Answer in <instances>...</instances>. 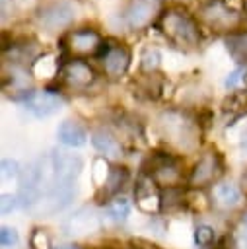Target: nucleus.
Here are the masks:
<instances>
[{
    "instance_id": "f257e3e1",
    "label": "nucleus",
    "mask_w": 247,
    "mask_h": 249,
    "mask_svg": "<svg viewBox=\"0 0 247 249\" xmlns=\"http://www.w3.org/2000/svg\"><path fill=\"white\" fill-rule=\"evenodd\" d=\"M161 33L179 47H194L200 41L196 19L183 8H169L159 18Z\"/></svg>"
},
{
    "instance_id": "f03ea898",
    "label": "nucleus",
    "mask_w": 247,
    "mask_h": 249,
    "mask_svg": "<svg viewBox=\"0 0 247 249\" xmlns=\"http://www.w3.org/2000/svg\"><path fill=\"white\" fill-rule=\"evenodd\" d=\"M142 169L148 177L154 179V183L163 187H175L181 181V163L167 152H152L146 158Z\"/></svg>"
},
{
    "instance_id": "7ed1b4c3",
    "label": "nucleus",
    "mask_w": 247,
    "mask_h": 249,
    "mask_svg": "<svg viewBox=\"0 0 247 249\" xmlns=\"http://www.w3.org/2000/svg\"><path fill=\"white\" fill-rule=\"evenodd\" d=\"M161 130L163 134L175 142L181 148H194L198 140V128L196 124L183 113L179 111H169L161 115Z\"/></svg>"
},
{
    "instance_id": "20e7f679",
    "label": "nucleus",
    "mask_w": 247,
    "mask_h": 249,
    "mask_svg": "<svg viewBox=\"0 0 247 249\" xmlns=\"http://www.w3.org/2000/svg\"><path fill=\"white\" fill-rule=\"evenodd\" d=\"M35 16H37V21L45 29L58 31V29L68 27L74 21L76 12H74V6L66 0H45L37 6Z\"/></svg>"
},
{
    "instance_id": "39448f33",
    "label": "nucleus",
    "mask_w": 247,
    "mask_h": 249,
    "mask_svg": "<svg viewBox=\"0 0 247 249\" xmlns=\"http://www.w3.org/2000/svg\"><path fill=\"white\" fill-rule=\"evenodd\" d=\"M222 173H224V160H222L220 152L210 150V152L202 154V158L191 169L189 185L191 187H206V185L214 183Z\"/></svg>"
},
{
    "instance_id": "423d86ee",
    "label": "nucleus",
    "mask_w": 247,
    "mask_h": 249,
    "mask_svg": "<svg viewBox=\"0 0 247 249\" xmlns=\"http://www.w3.org/2000/svg\"><path fill=\"white\" fill-rule=\"evenodd\" d=\"M64 45L72 54L86 56V54H99V51L103 47V41H101V35L95 29L82 27V29L70 31L64 39Z\"/></svg>"
},
{
    "instance_id": "0eeeda50",
    "label": "nucleus",
    "mask_w": 247,
    "mask_h": 249,
    "mask_svg": "<svg viewBox=\"0 0 247 249\" xmlns=\"http://www.w3.org/2000/svg\"><path fill=\"white\" fill-rule=\"evenodd\" d=\"M159 12V0H128L124 8V23L130 29L146 27Z\"/></svg>"
},
{
    "instance_id": "6e6552de",
    "label": "nucleus",
    "mask_w": 247,
    "mask_h": 249,
    "mask_svg": "<svg viewBox=\"0 0 247 249\" xmlns=\"http://www.w3.org/2000/svg\"><path fill=\"white\" fill-rule=\"evenodd\" d=\"M202 14H204L206 23H208L210 27L218 29V31H229V29H233L235 25H239V19H241L239 12L229 10L228 6H224L222 0H220V2H210V4L204 8Z\"/></svg>"
},
{
    "instance_id": "1a4fd4ad",
    "label": "nucleus",
    "mask_w": 247,
    "mask_h": 249,
    "mask_svg": "<svg viewBox=\"0 0 247 249\" xmlns=\"http://www.w3.org/2000/svg\"><path fill=\"white\" fill-rule=\"evenodd\" d=\"M60 76L70 88H76V89H84L95 80L93 68L80 58H72L64 62V66L60 68Z\"/></svg>"
},
{
    "instance_id": "9d476101",
    "label": "nucleus",
    "mask_w": 247,
    "mask_h": 249,
    "mask_svg": "<svg viewBox=\"0 0 247 249\" xmlns=\"http://www.w3.org/2000/svg\"><path fill=\"white\" fill-rule=\"evenodd\" d=\"M23 107H25L31 115L43 119V117H49V115L60 111L62 99H60V95L54 93V91H47V89H45V91H33V93L23 101Z\"/></svg>"
},
{
    "instance_id": "9b49d317",
    "label": "nucleus",
    "mask_w": 247,
    "mask_h": 249,
    "mask_svg": "<svg viewBox=\"0 0 247 249\" xmlns=\"http://www.w3.org/2000/svg\"><path fill=\"white\" fill-rule=\"evenodd\" d=\"M128 177H130V173H128V169L124 167V165H115V167H111L109 171H107V177H105V181H103V187L97 191V195H95V200L97 202H111L119 193H121V189L128 183Z\"/></svg>"
},
{
    "instance_id": "f8f14e48",
    "label": "nucleus",
    "mask_w": 247,
    "mask_h": 249,
    "mask_svg": "<svg viewBox=\"0 0 247 249\" xmlns=\"http://www.w3.org/2000/svg\"><path fill=\"white\" fill-rule=\"evenodd\" d=\"M128 64H130V51L124 45H109V49L103 54L105 72L111 78H119L128 70Z\"/></svg>"
},
{
    "instance_id": "ddd939ff",
    "label": "nucleus",
    "mask_w": 247,
    "mask_h": 249,
    "mask_svg": "<svg viewBox=\"0 0 247 249\" xmlns=\"http://www.w3.org/2000/svg\"><path fill=\"white\" fill-rule=\"evenodd\" d=\"M56 136H58L60 144L70 146V148H80L88 140L86 128L80 123H76V121H62L58 130H56Z\"/></svg>"
},
{
    "instance_id": "4468645a",
    "label": "nucleus",
    "mask_w": 247,
    "mask_h": 249,
    "mask_svg": "<svg viewBox=\"0 0 247 249\" xmlns=\"http://www.w3.org/2000/svg\"><path fill=\"white\" fill-rule=\"evenodd\" d=\"M93 228H97V218L91 214V212H88L86 208L84 210H78L74 216H70L68 220H66V224H64V230H66V233H70V235H80V233H88V231H91Z\"/></svg>"
},
{
    "instance_id": "2eb2a0df",
    "label": "nucleus",
    "mask_w": 247,
    "mask_h": 249,
    "mask_svg": "<svg viewBox=\"0 0 247 249\" xmlns=\"http://www.w3.org/2000/svg\"><path fill=\"white\" fill-rule=\"evenodd\" d=\"M91 144H93V148H95L97 152H101V154H105V156L117 158V156L121 154V144H119V140H117L111 132H107V130H103V128H99V130H95V132L91 134Z\"/></svg>"
},
{
    "instance_id": "dca6fc26",
    "label": "nucleus",
    "mask_w": 247,
    "mask_h": 249,
    "mask_svg": "<svg viewBox=\"0 0 247 249\" xmlns=\"http://www.w3.org/2000/svg\"><path fill=\"white\" fill-rule=\"evenodd\" d=\"M214 198L218 204L229 208V206H235L239 202V189L231 183H222V185H216L214 189Z\"/></svg>"
},
{
    "instance_id": "f3484780",
    "label": "nucleus",
    "mask_w": 247,
    "mask_h": 249,
    "mask_svg": "<svg viewBox=\"0 0 247 249\" xmlns=\"http://www.w3.org/2000/svg\"><path fill=\"white\" fill-rule=\"evenodd\" d=\"M183 200H185V193L177 185L175 187H163V191L159 193V206L163 210H175L183 204Z\"/></svg>"
},
{
    "instance_id": "a211bd4d",
    "label": "nucleus",
    "mask_w": 247,
    "mask_h": 249,
    "mask_svg": "<svg viewBox=\"0 0 247 249\" xmlns=\"http://www.w3.org/2000/svg\"><path fill=\"white\" fill-rule=\"evenodd\" d=\"M228 51L229 54L239 60V62H247V33H235V35H229L228 41Z\"/></svg>"
},
{
    "instance_id": "6ab92c4d",
    "label": "nucleus",
    "mask_w": 247,
    "mask_h": 249,
    "mask_svg": "<svg viewBox=\"0 0 247 249\" xmlns=\"http://www.w3.org/2000/svg\"><path fill=\"white\" fill-rule=\"evenodd\" d=\"M130 214V202L126 198H113L109 204H107V218L117 222V224H123Z\"/></svg>"
},
{
    "instance_id": "aec40b11",
    "label": "nucleus",
    "mask_w": 247,
    "mask_h": 249,
    "mask_svg": "<svg viewBox=\"0 0 247 249\" xmlns=\"http://www.w3.org/2000/svg\"><path fill=\"white\" fill-rule=\"evenodd\" d=\"M194 243L202 249H208L216 243V233H214V228H210L208 224H200L196 226L194 230Z\"/></svg>"
},
{
    "instance_id": "412c9836",
    "label": "nucleus",
    "mask_w": 247,
    "mask_h": 249,
    "mask_svg": "<svg viewBox=\"0 0 247 249\" xmlns=\"http://www.w3.org/2000/svg\"><path fill=\"white\" fill-rule=\"evenodd\" d=\"M140 66H142V70H146V72H154L158 66H159V60H161V54H159V51L158 49H146L144 53H142V56H140Z\"/></svg>"
},
{
    "instance_id": "4be33fe9",
    "label": "nucleus",
    "mask_w": 247,
    "mask_h": 249,
    "mask_svg": "<svg viewBox=\"0 0 247 249\" xmlns=\"http://www.w3.org/2000/svg\"><path fill=\"white\" fill-rule=\"evenodd\" d=\"M239 86H247V68H243V66L231 70L226 78V88L228 89H235Z\"/></svg>"
},
{
    "instance_id": "5701e85b",
    "label": "nucleus",
    "mask_w": 247,
    "mask_h": 249,
    "mask_svg": "<svg viewBox=\"0 0 247 249\" xmlns=\"http://www.w3.org/2000/svg\"><path fill=\"white\" fill-rule=\"evenodd\" d=\"M18 241H19L18 231L14 228L2 226V230H0V245L2 247H14V245H18Z\"/></svg>"
},
{
    "instance_id": "b1692460",
    "label": "nucleus",
    "mask_w": 247,
    "mask_h": 249,
    "mask_svg": "<svg viewBox=\"0 0 247 249\" xmlns=\"http://www.w3.org/2000/svg\"><path fill=\"white\" fill-rule=\"evenodd\" d=\"M31 247L33 249H51V239L43 230H33L31 233Z\"/></svg>"
},
{
    "instance_id": "393cba45",
    "label": "nucleus",
    "mask_w": 247,
    "mask_h": 249,
    "mask_svg": "<svg viewBox=\"0 0 247 249\" xmlns=\"http://www.w3.org/2000/svg\"><path fill=\"white\" fill-rule=\"evenodd\" d=\"M2 175L8 177V179L18 177V175H19V163H18L16 160L4 158V160H2Z\"/></svg>"
},
{
    "instance_id": "a878e982",
    "label": "nucleus",
    "mask_w": 247,
    "mask_h": 249,
    "mask_svg": "<svg viewBox=\"0 0 247 249\" xmlns=\"http://www.w3.org/2000/svg\"><path fill=\"white\" fill-rule=\"evenodd\" d=\"M19 204V200H18V195H2V200H0V210H2V214H8V212H12L16 206Z\"/></svg>"
},
{
    "instance_id": "bb28decb",
    "label": "nucleus",
    "mask_w": 247,
    "mask_h": 249,
    "mask_svg": "<svg viewBox=\"0 0 247 249\" xmlns=\"http://www.w3.org/2000/svg\"><path fill=\"white\" fill-rule=\"evenodd\" d=\"M212 249H233V247H231V241H229V237H228V235H224V237L216 239V243L212 245Z\"/></svg>"
},
{
    "instance_id": "cd10ccee",
    "label": "nucleus",
    "mask_w": 247,
    "mask_h": 249,
    "mask_svg": "<svg viewBox=\"0 0 247 249\" xmlns=\"http://www.w3.org/2000/svg\"><path fill=\"white\" fill-rule=\"evenodd\" d=\"M136 249H161V247H158V245H154V243H146V241H140Z\"/></svg>"
},
{
    "instance_id": "c85d7f7f",
    "label": "nucleus",
    "mask_w": 247,
    "mask_h": 249,
    "mask_svg": "<svg viewBox=\"0 0 247 249\" xmlns=\"http://www.w3.org/2000/svg\"><path fill=\"white\" fill-rule=\"evenodd\" d=\"M56 249H82V247H78V245H74V243H66V245H58Z\"/></svg>"
},
{
    "instance_id": "c756f323",
    "label": "nucleus",
    "mask_w": 247,
    "mask_h": 249,
    "mask_svg": "<svg viewBox=\"0 0 247 249\" xmlns=\"http://www.w3.org/2000/svg\"><path fill=\"white\" fill-rule=\"evenodd\" d=\"M243 150H247V132L243 134Z\"/></svg>"
},
{
    "instance_id": "7c9ffc66",
    "label": "nucleus",
    "mask_w": 247,
    "mask_h": 249,
    "mask_svg": "<svg viewBox=\"0 0 247 249\" xmlns=\"http://www.w3.org/2000/svg\"><path fill=\"white\" fill-rule=\"evenodd\" d=\"M243 185H245V187H247V171H245V173H243Z\"/></svg>"
},
{
    "instance_id": "2f4dec72",
    "label": "nucleus",
    "mask_w": 247,
    "mask_h": 249,
    "mask_svg": "<svg viewBox=\"0 0 247 249\" xmlns=\"http://www.w3.org/2000/svg\"><path fill=\"white\" fill-rule=\"evenodd\" d=\"M243 105H245V107H247V91H245V93H243Z\"/></svg>"
},
{
    "instance_id": "473e14b6",
    "label": "nucleus",
    "mask_w": 247,
    "mask_h": 249,
    "mask_svg": "<svg viewBox=\"0 0 247 249\" xmlns=\"http://www.w3.org/2000/svg\"><path fill=\"white\" fill-rule=\"evenodd\" d=\"M245 16H247V0H245Z\"/></svg>"
},
{
    "instance_id": "72a5a7b5",
    "label": "nucleus",
    "mask_w": 247,
    "mask_h": 249,
    "mask_svg": "<svg viewBox=\"0 0 247 249\" xmlns=\"http://www.w3.org/2000/svg\"><path fill=\"white\" fill-rule=\"evenodd\" d=\"M204 2H214V0H204Z\"/></svg>"
},
{
    "instance_id": "f704fd0d",
    "label": "nucleus",
    "mask_w": 247,
    "mask_h": 249,
    "mask_svg": "<svg viewBox=\"0 0 247 249\" xmlns=\"http://www.w3.org/2000/svg\"><path fill=\"white\" fill-rule=\"evenodd\" d=\"M245 222H247V214H245Z\"/></svg>"
}]
</instances>
